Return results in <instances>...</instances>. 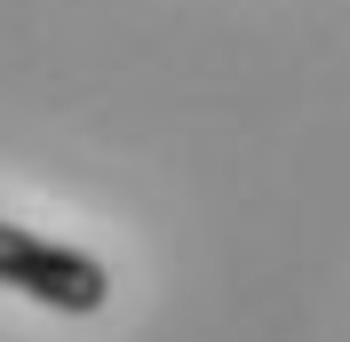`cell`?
Listing matches in <instances>:
<instances>
[{"label":"cell","mask_w":350,"mask_h":342,"mask_svg":"<svg viewBox=\"0 0 350 342\" xmlns=\"http://www.w3.org/2000/svg\"><path fill=\"white\" fill-rule=\"evenodd\" d=\"M0 287H16V295L48 302V311H72V319H88V311L111 302V271L96 255L56 247V239L24 231V223H0Z\"/></svg>","instance_id":"cell-1"}]
</instances>
